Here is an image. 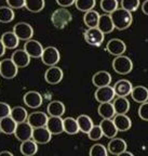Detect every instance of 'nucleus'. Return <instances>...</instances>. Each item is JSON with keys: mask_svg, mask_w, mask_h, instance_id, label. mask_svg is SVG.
I'll return each mask as SVG.
<instances>
[{"mask_svg": "<svg viewBox=\"0 0 148 156\" xmlns=\"http://www.w3.org/2000/svg\"><path fill=\"white\" fill-rule=\"evenodd\" d=\"M112 23H114L115 28L119 29V30H124V29L129 28L133 22V16L132 12H129L122 8H118L112 13H110Z\"/></svg>", "mask_w": 148, "mask_h": 156, "instance_id": "f257e3e1", "label": "nucleus"}, {"mask_svg": "<svg viewBox=\"0 0 148 156\" xmlns=\"http://www.w3.org/2000/svg\"><path fill=\"white\" fill-rule=\"evenodd\" d=\"M73 21V15L67 8L56 9L51 15V22L53 26L57 29H63Z\"/></svg>", "mask_w": 148, "mask_h": 156, "instance_id": "f03ea898", "label": "nucleus"}, {"mask_svg": "<svg viewBox=\"0 0 148 156\" xmlns=\"http://www.w3.org/2000/svg\"><path fill=\"white\" fill-rule=\"evenodd\" d=\"M112 68L117 74L120 75H126L132 72L133 69V62L129 56L126 55H119L116 56L112 61Z\"/></svg>", "mask_w": 148, "mask_h": 156, "instance_id": "7ed1b4c3", "label": "nucleus"}, {"mask_svg": "<svg viewBox=\"0 0 148 156\" xmlns=\"http://www.w3.org/2000/svg\"><path fill=\"white\" fill-rule=\"evenodd\" d=\"M40 58L44 65L54 66L61 60V53L55 47H46L43 49V52H42Z\"/></svg>", "mask_w": 148, "mask_h": 156, "instance_id": "20e7f679", "label": "nucleus"}, {"mask_svg": "<svg viewBox=\"0 0 148 156\" xmlns=\"http://www.w3.org/2000/svg\"><path fill=\"white\" fill-rule=\"evenodd\" d=\"M105 34H103L97 27H91L84 32V40L88 44L93 47H100L104 42Z\"/></svg>", "mask_w": 148, "mask_h": 156, "instance_id": "39448f33", "label": "nucleus"}, {"mask_svg": "<svg viewBox=\"0 0 148 156\" xmlns=\"http://www.w3.org/2000/svg\"><path fill=\"white\" fill-rule=\"evenodd\" d=\"M13 33L16 35V37L19 40L27 41L34 36V28L32 25L26 22H19L13 27Z\"/></svg>", "mask_w": 148, "mask_h": 156, "instance_id": "423d86ee", "label": "nucleus"}, {"mask_svg": "<svg viewBox=\"0 0 148 156\" xmlns=\"http://www.w3.org/2000/svg\"><path fill=\"white\" fill-rule=\"evenodd\" d=\"M19 67L11 58H5L0 61V75L5 79H13L17 75Z\"/></svg>", "mask_w": 148, "mask_h": 156, "instance_id": "0eeeda50", "label": "nucleus"}, {"mask_svg": "<svg viewBox=\"0 0 148 156\" xmlns=\"http://www.w3.org/2000/svg\"><path fill=\"white\" fill-rule=\"evenodd\" d=\"M64 73L61 67L54 65L49 66V68L44 73V79L49 85H57L63 80Z\"/></svg>", "mask_w": 148, "mask_h": 156, "instance_id": "6e6552de", "label": "nucleus"}, {"mask_svg": "<svg viewBox=\"0 0 148 156\" xmlns=\"http://www.w3.org/2000/svg\"><path fill=\"white\" fill-rule=\"evenodd\" d=\"M115 97H116V94H115L114 88L110 85L97 88V90L95 91V93H94L95 100L98 103L112 102L115 99Z\"/></svg>", "mask_w": 148, "mask_h": 156, "instance_id": "1a4fd4ad", "label": "nucleus"}, {"mask_svg": "<svg viewBox=\"0 0 148 156\" xmlns=\"http://www.w3.org/2000/svg\"><path fill=\"white\" fill-rule=\"evenodd\" d=\"M33 128L27 122H19L16 125V128H15L14 131V136L19 141L23 142L26 141V140L32 139V134H33Z\"/></svg>", "mask_w": 148, "mask_h": 156, "instance_id": "9d476101", "label": "nucleus"}, {"mask_svg": "<svg viewBox=\"0 0 148 156\" xmlns=\"http://www.w3.org/2000/svg\"><path fill=\"white\" fill-rule=\"evenodd\" d=\"M126 44H124L123 40H121L119 38L110 39L106 44V51L115 56L122 55L126 52Z\"/></svg>", "mask_w": 148, "mask_h": 156, "instance_id": "9b49d317", "label": "nucleus"}, {"mask_svg": "<svg viewBox=\"0 0 148 156\" xmlns=\"http://www.w3.org/2000/svg\"><path fill=\"white\" fill-rule=\"evenodd\" d=\"M32 139L36 142L37 144H46L51 141L52 134L49 131L48 128L44 127H39V128H34L33 129Z\"/></svg>", "mask_w": 148, "mask_h": 156, "instance_id": "f8f14e48", "label": "nucleus"}, {"mask_svg": "<svg viewBox=\"0 0 148 156\" xmlns=\"http://www.w3.org/2000/svg\"><path fill=\"white\" fill-rule=\"evenodd\" d=\"M43 47L38 40H35V39H29L25 42L24 44V50L27 52L30 58H38L41 56L42 52H43Z\"/></svg>", "mask_w": 148, "mask_h": 156, "instance_id": "ddd939ff", "label": "nucleus"}, {"mask_svg": "<svg viewBox=\"0 0 148 156\" xmlns=\"http://www.w3.org/2000/svg\"><path fill=\"white\" fill-rule=\"evenodd\" d=\"M23 101L30 108H38V107H40L42 105L43 99H42V95L38 91L32 90L25 93L24 97H23Z\"/></svg>", "mask_w": 148, "mask_h": 156, "instance_id": "4468645a", "label": "nucleus"}, {"mask_svg": "<svg viewBox=\"0 0 148 156\" xmlns=\"http://www.w3.org/2000/svg\"><path fill=\"white\" fill-rule=\"evenodd\" d=\"M114 91L117 97H128L131 94L133 85L126 79H120L114 85Z\"/></svg>", "mask_w": 148, "mask_h": 156, "instance_id": "2eb2a0df", "label": "nucleus"}, {"mask_svg": "<svg viewBox=\"0 0 148 156\" xmlns=\"http://www.w3.org/2000/svg\"><path fill=\"white\" fill-rule=\"evenodd\" d=\"M48 115L43 112H34L30 113L27 117L26 122H28L33 128H39V127H44L48 122Z\"/></svg>", "mask_w": 148, "mask_h": 156, "instance_id": "dca6fc26", "label": "nucleus"}, {"mask_svg": "<svg viewBox=\"0 0 148 156\" xmlns=\"http://www.w3.org/2000/svg\"><path fill=\"white\" fill-rule=\"evenodd\" d=\"M30 56L27 54V52L25 51L24 49H21V50H16L12 53L11 56V60L14 62V64L19 68H24L26 66L29 65L30 63Z\"/></svg>", "mask_w": 148, "mask_h": 156, "instance_id": "f3484780", "label": "nucleus"}, {"mask_svg": "<svg viewBox=\"0 0 148 156\" xmlns=\"http://www.w3.org/2000/svg\"><path fill=\"white\" fill-rule=\"evenodd\" d=\"M114 124L118 131H128L131 129L132 120L126 114H116L114 116Z\"/></svg>", "mask_w": 148, "mask_h": 156, "instance_id": "a211bd4d", "label": "nucleus"}, {"mask_svg": "<svg viewBox=\"0 0 148 156\" xmlns=\"http://www.w3.org/2000/svg\"><path fill=\"white\" fill-rule=\"evenodd\" d=\"M107 151L112 155H118L122 152L126 151V142L121 138H112L107 145Z\"/></svg>", "mask_w": 148, "mask_h": 156, "instance_id": "6ab92c4d", "label": "nucleus"}, {"mask_svg": "<svg viewBox=\"0 0 148 156\" xmlns=\"http://www.w3.org/2000/svg\"><path fill=\"white\" fill-rule=\"evenodd\" d=\"M46 127L48 130L51 132V134H60L64 132V127H63V118L62 117H56V116H50L48 118Z\"/></svg>", "mask_w": 148, "mask_h": 156, "instance_id": "aec40b11", "label": "nucleus"}, {"mask_svg": "<svg viewBox=\"0 0 148 156\" xmlns=\"http://www.w3.org/2000/svg\"><path fill=\"white\" fill-rule=\"evenodd\" d=\"M112 83V75L106 71H100L95 73L92 77V83L95 87H105Z\"/></svg>", "mask_w": 148, "mask_h": 156, "instance_id": "412c9836", "label": "nucleus"}, {"mask_svg": "<svg viewBox=\"0 0 148 156\" xmlns=\"http://www.w3.org/2000/svg\"><path fill=\"white\" fill-rule=\"evenodd\" d=\"M97 28L100 29L103 34H110L112 32H114L115 26H114V23H112V20L110 14L106 13V14L100 15Z\"/></svg>", "mask_w": 148, "mask_h": 156, "instance_id": "4be33fe9", "label": "nucleus"}, {"mask_svg": "<svg viewBox=\"0 0 148 156\" xmlns=\"http://www.w3.org/2000/svg\"><path fill=\"white\" fill-rule=\"evenodd\" d=\"M100 127L103 131V136H107L109 139L115 138L118 133V130H117L112 119H103L100 124Z\"/></svg>", "mask_w": 148, "mask_h": 156, "instance_id": "5701e85b", "label": "nucleus"}, {"mask_svg": "<svg viewBox=\"0 0 148 156\" xmlns=\"http://www.w3.org/2000/svg\"><path fill=\"white\" fill-rule=\"evenodd\" d=\"M65 105L61 101H51L46 107V112H48L49 116L62 117L65 114Z\"/></svg>", "mask_w": 148, "mask_h": 156, "instance_id": "b1692460", "label": "nucleus"}, {"mask_svg": "<svg viewBox=\"0 0 148 156\" xmlns=\"http://www.w3.org/2000/svg\"><path fill=\"white\" fill-rule=\"evenodd\" d=\"M1 41H2L3 46L5 47V49H10V50H12V49H15L19 44V39L16 37V35L12 32H5L2 34L1 36Z\"/></svg>", "mask_w": 148, "mask_h": 156, "instance_id": "393cba45", "label": "nucleus"}, {"mask_svg": "<svg viewBox=\"0 0 148 156\" xmlns=\"http://www.w3.org/2000/svg\"><path fill=\"white\" fill-rule=\"evenodd\" d=\"M112 105L116 114H126L130 110V102L126 97H118L114 99Z\"/></svg>", "mask_w": 148, "mask_h": 156, "instance_id": "a878e982", "label": "nucleus"}, {"mask_svg": "<svg viewBox=\"0 0 148 156\" xmlns=\"http://www.w3.org/2000/svg\"><path fill=\"white\" fill-rule=\"evenodd\" d=\"M97 113H98V115L102 117L103 119H112L116 115L114 105H112V102L101 103L98 108H97Z\"/></svg>", "mask_w": 148, "mask_h": 156, "instance_id": "bb28decb", "label": "nucleus"}, {"mask_svg": "<svg viewBox=\"0 0 148 156\" xmlns=\"http://www.w3.org/2000/svg\"><path fill=\"white\" fill-rule=\"evenodd\" d=\"M16 125V122H14L11 116L3 117L0 119V131L5 134H12L14 133Z\"/></svg>", "mask_w": 148, "mask_h": 156, "instance_id": "cd10ccee", "label": "nucleus"}, {"mask_svg": "<svg viewBox=\"0 0 148 156\" xmlns=\"http://www.w3.org/2000/svg\"><path fill=\"white\" fill-rule=\"evenodd\" d=\"M132 99L137 103H144L148 101V89L144 86H136L132 89Z\"/></svg>", "mask_w": 148, "mask_h": 156, "instance_id": "c85d7f7f", "label": "nucleus"}, {"mask_svg": "<svg viewBox=\"0 0 148 156\" xmlns=\"http://www.w3.org/2000/svg\"><path fill=\"white\" fill-rule=\"evenodd\" d=\"M19 151L24 156H34L38 151V144L33 139L23 141L21 146H19Z\"/></svg>", "mask_w": 148, "mask_h": 156, "instance_id": "c756f323", "label": "nucleus"}, {"mask_svg": "<svg viewBox=\"0 0 148 156\" xmlns=\"http://www.w3.org/2000/svg\"><path fill=\"white\" fill-rule=\"evenodd\" d=\"M77 122H78V127H79V131L83 132V133H88L91 130V128L94 126L92 118L84 114L79 115L77 117Z\"/></svg>", "mask_w": 148, "mask_h": 156, "instance_id": "7c9ffc66", "label": "nucleus"}, {"mask_svg": "<svg viewBox=\"0 0 148 156\" xmlns=\"http://www.w3.org/2000/svg\"><path fill=\"white\" fill-rule=\"evenodd\" d=\"M98 20H100V13L95 11L94 9L84 12V15H83V22H84L85 26H88V28L97 27Z\"/></svg>", "mask_w": 148, "mask_h": 156, "instance_id": "2f4dec72", "label": "nucleus"}, {"mask_svg": "<svg viewBox=\"0 0 148 156\" xmlns=\"http://www.w3.org/2000/svg\"><path fill=\"white\" fill-rule=\"evenodd\" d=\"M63 127L64 132L68 134H76L79 132V127H78L77 119L74 117H66L63 119Z\"/></svg>", "mask_w": 148, "mask_h": 156, "instance_id": "473e14b6", "label": "nucleus"}, {"mask_svg": "<svg viewBox=\"0 0 148 156\" xmlns=\"http://www.w3.org/2000/svg\"><path fill=\"white\" fill-rule=\"evenodd\" d=\"M10 116L12 117L14 122H16V124H19V122H26L27 117H28V113L23 106H15L11 108Z\"/></svg>", "mask_w": 148, "mask_h": 156, "instance_id": "72a5a7b5", "label": "nucleus"}, {"mask_svg": "<svg viewBox=\"0 0 148 156\" xmlns=\"http://www.w3.org/2000/svg\"><path fill=\"white\" fill-rule=\"evenodd\" d=\"M14 10L9 5H1L0 7V23L8 24L14 20Z\"/></svg>", "mask_w": 148, "mask_h": 156, "instance_id": "f704fd0d", "label": "nucleus"}, {"mask_svg": "<svg viewBox=\"0 0 148 156\" xmlns=\"http://www.w3.org/2000/svg\"><path fill=\"white\" fill-rule=\"evenodd\" d=\"M46 1L44 0H25V8L29 12L38 13L44 9Z\"/></svg>", "mask_w": 148, "mask_h": 156, "instance_id": "c9c22d12", "label": "nucleus"}, {"mask_svg": "<svg viewBox=\"0 0 148 156\" xmlns=\"http://www.w3.org/2000/svg\"><path fill=\"white\" fill-rule=\"evenodd\" d=\"M96 5V0H76L75 5L81 12H88L93 10Z\"/></svg>", "mask_w": 148, "mask_h": 156, "instance_id": "e433bc0d", "label": "nucleus"}, {"mask_svg": "<svg viewBox=\"0 0 148 156\" xmlns=\"http://www.w3.org/2000/svg\"><path fill=\"white\" fill-rule=\"evenodd\" d=\"M100 5L104 12L110 14L119 8V2H118V0H101Z\"/></svg>", "mask_w": 148, "mask_h": 156, "instance_id": "4c0bfd02", "label": "nucleus"}, {"mask_svg": "<svg viewBox=\"0 0 148 156\" xmlns=\"http://www.w3.org/2000/svg\"><path fill=\"white\" fill-rule=\"evenodd\" d=\"M89 155L90 156H108V151H107L106 146H104L101 143H97V144H94L93 146H91Z\"/></svg>", "mask_w": 148, "mask_h": 156, "instance_id": "58836bf2", "label": "nucleus"}, {"mask_svg": "<svg viewBox=\"0 0 148 156\" xmlns=\"http://www.w3.org/2000/svg\"><path fill=\"white\" fill-rule=\"evenodd\" d=\"M139 0H121V8L129 12H134L139 9Z\"/></svg>", "mask_w": 148, "mask_h": 156, "instance_id": "ea45409f", "label": "nucleus"}, {"mask_svg": "<svg viewBox=\"0 0 148 156\" xmlns=\"http://www.w3.org/2000/svg\"><path fill=\"white\" fill-rule=\"evenodd\" d=\"M87 134L91 141H98L103 136V131H102V129H101L100 125H98V126H93L92 128H91V130L88 132Z\"/></svg>", "mask_w": 148, "mask_h": 156, "instance_id": "a19ab883", "label": "nucleus"}, {"mask_svg": "<svg viewBox=\"0 0 148 156\" xmlns=\"http://www.w3.org/2000/svg\"><path fill=\"white\" fill-rule=\"evenodd\" d=\"M139 116L141 119L148 122V101L141 103V106L139 107Z\"/></svg>", "mask_w": 148, "mask_h": 156, "instance_id": "79ce46f5", "label": "nucleus"}, {"mask_svg": "<svg viewBox=\"0 0 148 156\" xmlns=\"http://www.w3.org/2000/svg\"><path fill=\"white\" fill-rule=\"evenodd\" d=\"M10 113H11L10 105L5 102H0V119L3 117L10 116Z\"/></svg>", "mask_w": 148, "mask_h": 156, "instance_id": "37998d69", "label": "nucleus"}, {"mask_svg": "<svg viewBox=\"0 0 148 156\" xmlns=\"http://www.w3.org/2000/svg\"><path fill=\"white\" fill-rule=\"evenodd\" d=\"M10 8L14 9H22L25 7V0H5Z\"/></svg>", "mask_w": 148, "mask_h": 156, "instance_id": "c03bdc74", "label": "nucleus"}, {"mask_svg": "<svg viewBox=\"0 0 148 156\" xmlns=\"http://www.w3.org/2000/svg\"><path fill=\"white\" fill-rule=\"evenodd\" d=\"M55 1L61 8H69L73 5H75L76 0H55Z\"/></svg>", "mask_w": 148, "mask_h": 156, "instance_id": "a18cd8bd", "label": "nucleus"}, {"mask_svg": "<svg viewBox=\"0 0 148 156\" xmlns=\"http://www.w3.org/2000/svg\"><path fill=\"white\" fill-rule=\"evenodd\" d=\"M142 11H143L144 14L148 15V0H145L142 5Z\"/></svg>", "mask_w": 148, "mask_h": 156, "instance_id": "49530a36", "label": "nucleus"}, {"mask_svg": "<svg viewBox=\"0 0 148 156\" xmlns=\"http://www.w3.org/2000/svg\"><path fill=\"white\" fill-rule=\"evenodd\" d=\"M5 47L3 46V44H2V41H1V39H0V58L1 56H3V54L5 53Z\"/></svg>", "mask_w": 148, "mask_h": 156, "instance_id": "de8ad7c7", "label": "nucleus"}, {"mask_svg": "<svg viewBox=\"0 0 148 156\" xmlns=\"http://www.w3.org/2000/svg\"><path fill=\"white\" fill-rule=\"evenodd\" d=\"M117 156H134V155H133V153H131V152H129V151H124V152H122V153L118 154Z\"/></svg>", "mask_w": 148, "mask_h": 156, "instance_id": "09e8293b", "label": "nucleus"}, {"mask_svg": "<svg viewBox=\"0 0 148 156\" xmlns=\"http://www.w3.org/2000/svg\"><path fill=\"white\" fill-rule=\"evenodd\" d=\"M0 156H14V155L9 151H2L0 152Z\"/></svg>", "mask_w": 148, "mask_h": 156, "instance_id": "8fccbe9b", "label": "nucleus"}]
</instances>
